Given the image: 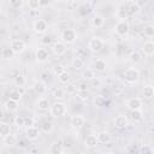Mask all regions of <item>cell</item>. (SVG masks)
<instances>
[{
	"label": "cell",
	"mask_w": 154,
	"mask_h": 154,
	"mask_svg": "<svg viewBox=\"0 0 154 154\" xmlns=\"http://www.w3.org/2000/svg\"><path fill=\"white\" fill-rule=\"evenodd\" d=\"M49 113L52 117H63L67 113V107L61 101H55L49 106Z\"/></svg>",
	"instance_id": "1"
},
{
	"label": "cell",
	"mask_w": 154,
	"mask_h": 154,
	"mask_svg": "<svg viewBox=\"0 0 154 154\" xmlns=\"http://www.w3.org/2000/svg\"><path fill=\"white\" fill-rule=\"evenodd\" d=\"M60 38L64 43H67V45H71L76 40H77V32L75 29H71V28H66L61 31V35H60Z\"/></svg>",
	"instance_id": "2"
},
{
	"label": "cell",
	"mask_w": 154,
	"mask_h": 154,
	"mask_svg": "<svg viewBox=\"0 0 154 154\" xmlns=\"http://www.w3.org/2000/svg\"><path fill=\"white\" fill-rule=\"evenodd\" d=\"M124 78L128 83L130 84H134V83H137L138 79H140V71L136 69V67H129L125 70L124 72Z\"/></svg>",
	"instance_id": "3"
},
{
	"label": "cell",
	"mask_w": 154,
	"mask_h": 154,
	"mask_svg": "<svg viewBox=\"0 0 154 154\" xmlns=\"http://www.w3.org/2000/svg\"><path fill=\"white\" fill-rule=\"evenodd\" d=\"M103 46H105V42H103V40L100 38V37H93V38H90L89 42H88V49H89L90 52H93V53H99V52H101L102 48H103Z\"/></svg>",
	"instance_id": "4"
},
{
	"label": "cell",
	"mask_w": 154,
	"mask_h": 154,
	"mask_svg": "<svg viewBox=\"0 0 154 154\" xmlns=\"http://www.w3.org/2000/svg\"><path fill=\"white\" fill-rule=\"evenodd\" d=\"M114 30H116L117 35L124 37V36H126V35L129 34V31H130V25H129V23H128L126 19H120V20L116 24Z\"/></svg>",
	"instance_id": "5"
},
{
	"label": "cell",
	"mask_w": 154,
	"mask_h": 154,
	"mask_svg": "<svg viewBox=\"0 0 154 154\" xmlns=\"http://www.w3.org/2000/svg\"><path fill=\"white\" fill-rule=\"evenodd\" d=\"M10 48L13 51L14 54H20L25 51V42L22 38H14V40H12Z\"/></svg>",
	"instance_id": "6"
},
{
	"label": "cell",
	"mask_w": 154,
	"mask_h": 154,
	"mask_svg": "<svg viewBox=\"0 0 154 154\" xmlns=\"http://www.w3.org/2000/svg\"><path fill=\"white\" fill-rule=\"evenodd\" d=\"M84 124H85V118H84L83 116H81V114H75V116H72L71 119H70V125H71L73 129H76V130L81 129Z\"/></svg>",
	"instance_id": "7"
},
{
	"label": "cell",
	"mask_w": 154,
	"mask_h": 154,
	"mask_svg": "<svg viewBox=\"0 0 154 154\" xmlns=\"http://www.w3.org/2000/svg\"><path fill=\"white\" fill-rule=\"evenodd\" d=\"M32 29L37 34H45L47 31V29H48V24H47V22L45 19H36L34 22Z\"/></svg>",
	"instance_id": "8"
},
{
	"label": "cell",
	"mask_w": 154,
	"mask_h": 154,
	"mask_svg": "<svg viewBox=\"0 0 154 154\" xmlns=\"http://www.w3.org/2000/svg\"><path fill=\"white\" fill-rule=\"evenodd\" d=\"M40 134H41V132H40V129H38L37 126H35V125H30V126H28L26 130H25V136H26V138L30 140V141L37 140L38 136H40Z\"/></svg>",
	"instance_id": "9"
},
{
	"label": "cell",
	"mask_w": 154,
	"mask_h": 154,
	"mask_svg": "<svg viewBox=\"0 0 154 154\" xmlns=\"http://www.w3.org/2000/svg\"><path fill=\"white\" fill-rule=\"evenodd\" d=\"M66 43H64L63 41H57V42H54L53 43V46H52V51H53V53L55 54V55H63V54H65L66 53Z\"/></svg>",
	"instance_id": "10"
},
{
	"label": "cell",
	"mask_w": 154,
	"mask_h": 154,
	"mask_svg": "<svg viewBox=\"0 0 154 154\" xmlns=\"http://www.w3.org/2000/svg\"><path fill=\"white\" fill-rule=\"evenodd\" d=\"M126 107L130 111H135V109H141L142 108V100L140 97H130L126 101Z\"/></svg>",
	"instance_id": "11"
},
{
	"label": "cell",
	"mask_w": 154,
	"mask_h": 154,
	"mask_svg": "<svg viewBox=\"0 0 154 154\" xmlns=\"http://www.w3.org/2000/svg\"><path fill=\"white\" fill-rule=\"evenodd\" d=\"M114 125L118 128V129H125L128 128L129 125V118L126 116H123V114H119L114 119Z\"/></svg>",
	"instance_id": "12"
},
{
	"label": "cell",
	"mask_w": 154,
	"mask_h": 154,
	"mask_svg": "<svg viewBox=\"0 0 154 154\" xmlns=\"http://www.w3.org/2000/svg\"><path fill=\"white\" fill-rule=\"evenodd\" d=\"M116 16L117 18L120 20V19H128L129 17V11H128V6L125 4H120L117 8V12H116Z\"/></svg>",
	"instance_id": "13"
},
{
	"label": "cell",
	"mask_w": 154,
	"mask_h": 154,
	"mask_svg": "<svg viewBox=\"0 0 154 154\" xmlns=\"http://www.w3.org/2000/svg\"><path fill=\"white\" fill-rule=\"evenodd\" d=\"M35 57H36V60L38 63H45L46 60H48L49 54H48V52L45 48H37L36 53H35Z\"/></svg>",
	"instance_id": "14"
},
{
	"label": "cell",
	"mask_w": 154,
	"mask_h": 154,
	"mask_svg": "<svg viewBox=\"0 0 154 154\" xmlns=\"http://www.w3.org/2000/svg\"><path fill=\"white\" fill-rule=\"evenodd\" d=\"M105 22H106V19H105V17L101 16V14H95V16L91 18V25H93L94 28H96V29L102 28V26L105 25Z\"/></svg>",
	"instance_id": "15"
},
{
	"label": "cell",
	"mask_w": 154,
	"mask_h": 154,
	"mask_svg": "<svg viewBox=\"0 0 154 154\" xmlns=\"http://www.w3.org/2000/svg\"><path fill=\"white\" fill-rule=\"evenodd\" d=\"M97 144H99V141L95 135H88L84 140V146L87 148H95Z\"/></svg>",
	"instance_id": "16"
},
{
	"label": "cell",
	"mask_w": 154,
	"mask_h": 154,
	"mask_svg": "<svg viewBox=\"0 0 154 154\" xmlns=\"http://www.w3.org/2000/svg\"><path fill=\"white\" fill-rule=\"evenodd\" d=\"M34 90L38 94V95H43L47 91V85L45 84V82L42 81H36L34 83Z\"/></svg>",
	"instance_id": "17"
},
{
	"label": "cell",
	"mask_w": 154,
	"mask_h": 154,
	"mask_svg": "<svg viewBox=\"0 0 154 154\" xmlns=\"http://www.w3.org/2000/svg\"><path fill=\"white\" fill-rule=\"evenodd\" d=\"M4 106H5V109L7 112H14V111L18 109V101H14V100L8 97V100H6Z\"/></svg>",
	"instance_id": "18"
},
{
	"label": "cell",
	"mask_w": 154,
	"mask_h": 154,
	"mask_svg": "<svg viewBox=\"0 0 154 154\" xmlns=\"http://www.w3.org/2000/svg\"><path fill=\"white\" fill-rule=\"evenodd\" d=\"M142 51H143L144 55H147V57H152V55L154 54V43H153L152 41H147V42H144Z\"/></svg>",
	"instance_id": "19"
},
{
	"label": "cell",
	"mask_w": 154,
	"mask_h": 154,
	"mask_svg": "<svg viewBox=\"0 0 154 154\" xmlns=\"http://www.w3.org/2000/svg\"><path fill=\"white\" fill-rule=\"evenodd\" d=\"M106 67H107L106 61L102 60V59H97L94 63V69L93 70L94 71H97V72H103V71H106Z\"/></svg>",
	"instance_id": "20"
},
{
	"label": "cell",
	"mask_w": 154,
	"mask_h": 154,
	"mask_svg": "<svg viewBox=\"0 0 154 154\" xmlns=\"http://www.w3.org/2000/svg\"><path fill=\"white\" fill-rule=\"evenodd\" d=\"M96 138H97L99 143L105 144V143H108V142L111 141V135H109L107 131H101V132H99V134L96 135Z\"/></svg>",
	"instance_id": "21"
},
{
	"label": "cell",
	"mask_w": 154,
	"mask_h": 154,
	"mask_svg": "<svg viewBox=\"0 0 154 154\" xmlns=\"http://www.w3.org/2000/svg\"><path fill=\"white\" fill-rule=\"evenodd\" d=\"M51 103H49V100L46 99V97H40L38 101H37V108L41 109V111H47L49 108Z\"/></svg>",
	"instance_id": "22"
},
{
	"label": "cell",
	"mask_w": 154,
	"mask_h": 154,
	"mask_svg": "<svg viewBox=\"0 0 154 154\" xmlns=\"http://www.w3.org/2000/svg\"><path fill=\"white\" fill-rule=\"evenodd\" d=\"M53 128H54V125H53L51 122H48V120L42 122V123H41V125H40L41 131H42V132H45V134H51V132L53 131Z\"/></svg>",
	"instance_id": "23"
},
{
	"label": "cell",
	"mask_w": 154,
	"mask_h": 154,
	"mask_svg": "<svg viewBox=\"0 0 154 154\" xmlns=\"http://www.w3.org/2000/svg\"><path fill=\"white\" fill-rule=\"evenodd\" d=\"M63 152H64V149H63V144L60 142H54L53 144H51V148H49L51 154H60Z\"/></svg>",
	"instance_id": "24"
},
{
	"label": "cell",
	"mask_w": 154,
	"mask_h": 154,
	"mask_svg": "<svg viewBox=\"0 0 154 154\" xmlns=\"http://www.w3.org/2000/svg\"><path fill=\"white\" fill-rule=\"evenodd\" d=\"M128 11H129V14H132V16L138 14V13L141 12V6H140V4H137V2H131V4L128 6Z\"/></svg>",
	"instance_id": "25"
},
{
	"label": "cell",
	"mask_w": 154,
	"mask_h": 154,
	"mask_svg": "<svg viewBox=\"0 0 154 154\" xmlns=\"http://www.w3.org/2000/svg\"><path fill=\"white\" fill-rule=\"evenodd\" d=\"M8 134H11V126L7 123L0 122V137H5Z\"/></svg>",
	"instance_id": "26"
},
{
	"label": "cell",
	"mask_w": 154,
	"mask_h": 154,
	"mask_svg": "<svg viewBox=\"0 0 154 154\" xmlns=\"http://www.w3.org/2000/svg\"><path fill=\"white\" fill-rule=\"evenodd\" d=\"M2 138H4V143H5L6 146H14V144L17 143V137H16L14 135L8 134V135H6V136L2 137Z\"/></svg>",
	"instance_id": "27"
},
{
	"label": "cell",
	"mask_w": 154,
	"mask_h": 154,
	"mask_svg": "<svg viewBox=\"0 0 154 154\" xmlns=\"http://www.w3.org/2000/svg\"><path fill=\"white\" fill-rule=\"evenodd\" d=\"M58 79H59L60 83H63V84H67V83L70 82L71 77H70V73H69L67 71H64V72H61V73L58 76Z\"/></svg>",
	"instance_id": "28"
},
{
	"label": "cell",
	"mask_w": 154,
	"mask_h": 154,
	"mask_svg": "<svg viewBox=\"0 0 154 154\" xmlns=\"http://www.w3.org/2000/svg\"><path fill=\"white\" fill-rule=\"evenodd\" d=\"M143 95L146 99H152L154 96V88L149 84V85H146L143 88Z\"/></svg>",
	"instance_id": "29"
},
{
	"label": "cell",
	"mask_w": 154,
	"mask_h": 154,
	"mask_svg": "<svg viewBox=\"0 0 154 154\" xmlns=\"http://www.w3.org/2000/svg\"><path fill=\"white\" fill-rule=\"evenodd\" d=\"M82 77H83L85 81H90V79H93V78L95 77V71H94L93 69H87V70L83 71Z\"/></svg>",
	"instance_id": "30"
},
{
	"label": "cell",
	"mask_w": 154,
	"mask_h": 154,
	"mask_svg": "<svg viewBox=\"0 0 154 154\" xmlns=\"http://www.w3.org/2000/svg\"><path fill=\"white\" fill-rule=\"evenodd\" d=\"M13 124L17 126V128H22L25 125V117L23 116H16L14 119H13Z\"/></svg>",
	"instance_id": "31"
},
{
	"label": "cell",
	"mask_w": 154,
	"mask_h": 154,
	"mask_svg": "<svg viewBox=\"0 0 154 154\" xmlns=\"http://www.w3.org/2000/svg\"><path fill=\"white\" fill-rule=\"evenodd\" d=\"M143 32H144V35L147 36V37H153L154 36V25L153 24H148V25H146L144 26V29H143Z\"/></svg>",
	"instance_id": "32"
},
{
	"label": "cell",
	"mask_w": 154,
	"mask_h": 154,
	"mask_svg": "<svg viewBox=\"0 0 154 154\" xmlns=\"http://www.w3.org/2000/svg\"><path fill=\"white\" fill-rule=\"evenodd\" d=\"M83 65H84L83 59H81V58H78V57L75 58V59L72 60V67H73L75 70H79V69H82Z\"/></svg>",
	"instance_id": "33"
},
{
	"label": "cell",
	"mask_w": 154,
	"mask_h": 154,
	"mask_svg": "<svg viewBox=\"0 0 154 154\" xmlns=\"http://www.w3.org/2000/svg\"><path fill=\"white\" fill-rule=\"evenodd\" d=\"M142 112L141 109H135V111H131V119L134 122H141L142 120Z\"/></svg>",
	"instance_id": "34"
},
{
	"label": "cell",
	"mask_w": 154,
	"mask_h": 154,
	"mask_svg": "<svg viewBox=\"0 0 154 154\" xmlns=\"http://www.w3.org/2000/svg\"><path fill=\"white\" fill-rule=\"evenodd\" d=\"M129 59H130V61H132V63H138V61L141 60V54H140V52L132 51V52L129 54Z\"/></svg>",
	"instance_id": "35"
},
{
	"label": "cell",
	"mask_w": 154,
	"mask_h": 154,
	"mask_svg": "<svg viewBox=\"0 0 154 154\" xmlns=\"http://www.w3.org/2000/svg\"><path fill=\"white\" fill-rule=\"evenodd\" d=\"M8 97L10 99H12V100H14V101H20V99H22V94L16 89V90H12L11 93H10V95H8Z\"/></svg>",
	"instance_id": "36"
},
{
	"label": "cell",
	"mask_w": 154,
	"mask_h": 154,
	"mask_svg": "<svg viewBox=\"0 0 154 154\" xmlns=\"http://www.w3.org/2000/svg\"><path fill=\"white\" fill-rule=\"evenodd\" d=\"M77 97L81 101H87L88 97H89V94H88L87 90H77Z\"/></svg>",
	"instance_id": "37"
},
{
	"label": "cell",
	"mask_w": 154,
	"mask_h": 154,
	"mask_svg": "<svg viewBox=\"0 0 154 154\" xmlns=\"http://www.w3.org/2000/svg\"><path fill=\"white\" fill-rule=\"evenodd\" d=\"M28 6L30 10H38L40 8V1L38 0H28Z\"/></svg>",
	"instance_id": "38"
},
{
	"label": "cell",
	"mask_w": 154,
	"mask_h": 154,
	"mask_svg": "<svg viewBox=\"0 0 154 154\" xmlns=\"http://www.w3.org/2000/svg\"><path fill=\"white\" fill-rule=\"evenodd\" d=\"M14 84H16L17 87H24V84H25V78H24V76H20V75L16 76V77H14Z\"/></svg>",
	"instance_id": "39"
},
{
	"label": "cell",
	"mask_w": 154,
	"mask_h": 154,
	"mask_svg": "<svg viewBox=\"0 0 154 154\" xmlns=\"http://www.w3.org/2000/svg\"><path fill=\"white\" fill-rule=\"evenodd\" d=\"M13 54L14 53L11 48H4L2 49V58H5V59H11L13 57Z\"/></svg>",
	"instance_id": "40"
},
{
	"label": "cell",
	"mask_w": 154,
	"mask_h": 154,
	"mask_svg": "<svg viewBox=\"0 0 154 154\" xmlns=\"http://www.w3.org/2000/svg\"><path fill=\"white\" fill-rule=\"evenodd\" d=\"M65 71V67L63 66V65H60V64H57V65H54L53 66V73L55 75V76H59L61 72H64Z\"/></svg>",
	"instance_id": "41"
},
{
	"label": "cell",
	"mask_w": 154,
	"mask_h": 154,
	"mask_svg": "<svg viewBox=\"0 0 154 154\" xmlns=\"http://www.w3.org/2000/svg\"><path fill=\"white\" fill-rule=\"evenodd\" d=\"M64 96H65V94H64L63 89H55L53 93V97L57 100H61V99H64Z\"/></svg>",
	"instance_id": "42"
},
{
	"label": "cell",
	"mask_w": 154,
	"mask_h": 154,
	"mask_svg": "<svg viewBox=\"0 0 154 154\" xmlns=\"http://www.w3.org/2000/svg\"><path fill=\"white\" fill-rule=\"evenodd\" d=\"M23 4H24V0H10V5H11L12 7H14V8L22 7Z\"/></svg>",
	"instance_id": "43"
},
{
	"label": "cell",
	"mask_w": 154,
	"mask_h": 154,
	"mask_svg": "<svg viewBox=\"0 0 154 154\" xmlns=\"http://www.w3.org/2000/svg\"><path fill=\"white\" fill-rule=\"evenodd\" d=\"M138 152H141V153H153L154 152V149L150 147V146H144V147H142V148H140L138 149Z\"/></svg>",
	"instance_id": "44"
},
{
	"label": "cell",
	"mask_w": 154,
	"mask_h": 154,
	"mask_svg": "<svg viewBox=\"0 0 154 154\" xmlns=\"http://www.w3.org/2000/svg\"><path fill=\"white\" fill-rule=\"evenodd\" d=\"M90 83H91V85L95 87V88H99V87L101 85V81H100L99 78H96V77H94L93 79H90Z\"/></svg>",
	"instance_id": "45"
},
{
	"label": "cell",
	"mask_w": 154,
	"mask_h": 154,
	"mask_svg": "<svg viewBox=\"0 0 154 154\" xmlns=\"http://www.w3.org/2000/svg\"><path fill=\"white\" fill-rule=\"evenodd\" d=\"M41 42L43 43V45H49L51 42H52V38H51V36H43L42 37V40H41Z\"/></svg>",
	"instance_id": "46"
},
{
	"label": "cell",
	"mask_w": 154,
	"mask_h": 154,
	"mask_svg": "<svg viewBox=\"0 0 154 154\" xmlns=\"http://www.w3.org/2000/svg\"><path fill=\"white\" fill-rule=\"evenodd\" d=\"M40 1V7H46L49 5V0H38Z\"/></svg>",
	"instance_id": "47"
},
{
	"label": "cell",
	"mask_w": 154,
	"mask_h": 154,
	"mask_svg": "<svg viewBox=\"0 0 154 154\" xmlns=\"http://www.w3.org/2000/svg\"><path fill=\"white\" fill-rule=\"evenodd\" d=\"M25 125H26V126L34 125V119H32V118H25Z\"/></svg>",
	"instance_id": "48"
},
{
	"label": "cell",
	"mask_w": 154,
	"mask_h": 154,
	"mask_svg": "<svg viewBox=\"0 0 154 154\" xmlns=\"http://www.w3.org/2000/svg\"><path fill=\"white\" fill-rule=\"evenodd\" d=\"M78 90H87V84H85V83H82V84L79 85Z\"/></svg>",
	"instance_id": "49"
},
{
	"label": "cell",
	"mask_w": 154,
	"mask_h": 154,
	"mask_svg": "<svg viewBox=\"0 0 154 154\" xmlns=\"http://www.w3.org/2000/svg\"><path fill=\"white\" fill-rule=\"evenodd\" d=\"M4 118H5V113H4V111L0 108V122H1Z\"/></svg>",
	"instance_id": "50"
},
{
	"label": "cell",
	"mask_w": 154,
	"mask_h": 154,
	"mask_svg": "<svg viewBox=\"0 0 154 154\" xmlns=\"http://www.w3.org/2000/svg\"><path fill=\"white\" fill-rule=\"evenodd\" d=\"M75 89H76V88H75L73 84H70V85H69V91H73Z\"/></svg>",
	"instance_id": "51"
},
{
	"label": "cell",
	"mask_w": 154,
	"mask_h": 154,
	"mask_svg": "<svg viewBox=\"0 0 154 154\" xmlns=\"http://www.w3.org/2000/svg\"><path fill=\"white\" fill-rule=\"evenodd\" d=\"M17 90H18V91H19V93H20V94H22V95H23V93H24V91H25V89H24V88H23V87H19V88H18V89H17Z\"/></svg>",
	"instance_id": "52"
},
{
	"label": "cell",
	"mask_w": 154,
	"mask_h": 154,
	"mask_svg": "<svg viewBox=\"0 0 154 154\" xmlns=\"http://www.w3.org/2000/svg\"><path fill=\"white\" fill-rule=\"evenodd\" d=\"M142 2H143V4H147V2H148V0H142Z\"/></svg>",
	"instance_id": "53"
},
{
	"label": "cell",
	"mask_w": 154,
	"mask_h": 154,
	"mask_svg": "<svg viewBox=\"0 0 154 154\" xmlns=\"http://www.w3.org/2000/svg\"><path fill=\"white\" fill-rule=\"evenodd\" d=\"M126 1H130V2H132V1H134V0H126Z\"/></svg>",
	"instance_id": "54"
},
{
	"label": "cell",
	"mask_w": 154,
	"mask_h": 154,
	"mask_svg": "<svg viewBox=\"0 0 154 154\" xmlns=\"http://www.w3.org/2000/svg\"><path fill=\"white\" fill-rule=\"evenodd\" d=\"M0 13H1V5H0Z\"/></svg>",
	"instance_id": "55"
},
{
	"label": "cell",
	"mask_w": 154,
	"mask_h": 154,
	"mask_svg": "<svg viewBox=\"0 0 154 154\" xmlns=\"http://www.w3.org/2000/svg\"><path fill=\"white\" fill-rule=\"evenodd\" d=\"M55 1H63V0H55Z\"/></svg>",
	"instance_id": "56"
}]
</instances>
